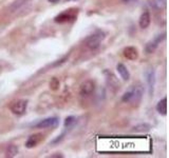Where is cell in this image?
Instances as JSON below:
<instances>
[{
    "label": "cell",
    "instance_id": "obj_17",
    "mask_svg": "<svg viewBox=\"0 0 169 158\" xmlns=\"http://www.w3.org/2000/svg\"><path fill=\"white\" fill-rule=\"evenodd\" d=\"M50 86H52V89H53V90H56V89H57V86H59V81H58L56 78H53L51 80V82H50Z\"/></svg>",
    "mask_w": 169,
    "mask_h": 158
},
{
    "label": "cell",
    "instance_id": "obj_18",
    "mask_svg": "<svg viewBox=\"0 0 169 158\" xmlns=\"http://www.w3.org/2000/svg\"><path fill=\"white\" fill-rule=\"evenodd\" d=\"M59 0H49V2H52V3H56V2H58Z\"/></svg>",
    "mask_w": 169,
    "mask_h": 158
},
{
    "label": "cell",
    "instance_id": "obj_19",
    "mask_svg": "<svg viewBox=\"0 0 169 158\" xmlns=\"http://www.w3.org/2000/svg\"><path fill=\"white\" fill-rule=\"evenodd\" d=\"M66 1H76V0H66Z\"/></svg>",
    "mask_w": 169,
    "mask_h": 158
},
{
    "label": "cell",
    "instance_id": "obj_12",
    "mask_svg": "<svg viewBox=\"0 0 169 158\" xmlns=\"http://www.w3.org/2000/svg\"><path fill=\"white\" fill-rule=\"evenodd\" d=\"M73 18H74V15H72L71 13L63 12L55 17V22H57V23H63V22H68V21H70Z\"/></svg>",
    "mask_w": 169,
    "mask_h": 158
},
{
    "label": "cell",
    "instance_id": "obj_2",
    "mask_svg": "<svg viewBox=\"0 0 169 158\" xmlns=\"http://www.w3.org/2000/svg\"><path fill=\"white\" fill-rule=\"evenodd\" d=\"M105 38V34L103 32H97L90 35L89 37L86 38L85 42H86V45L91 50H96L98 47L100 45V42L104 40Z\"/></svg>",
    "mask_w": 169,
    "mask_h": 158
},
{
    "label": "cell",
    "instance_id": "obj_7",
    "mask_svg": "<svg viewBox=\"0 0 169 158\" xmlns=\"http://www.w3.org/2000/svg\"><path fill=\"white\" fill-rule=\"evenodd\" d=\"M125 58L129 59V60H137L139 58V52L134 47H127L124 49L123 52Z\"/></svg>",
    "mask_w": 169,
    "mask_h": 158
},
{
    "label": "cell",
    "instance_id": "obj_4",
    "mask_svg": "<svg viewBox=\"0 0 169 158\" xmlns=\"http://www.w3.org/2000/svg\"><path fill=\"white\" fill-rule=\"evenodd\" d=\"M59 126V119L57 117H50V118L44 119V120L39 121L38 123L35 124L36 128L39 129H54L57 128Z\"/></svg>",
    "mask_w": 169,
    "mask_h": 158
},
{
    "label": "cell",
    "instance_id": "obj_3",
    "mask_svg": "<svg viewBox=\"0 0 169 158\" xmlns=\"http://www.w3.org/2000/svg\"><path fill=\"white\" fill-rule=\"evenodd\" d=\"M27 108H28V101L27 100H17L15 102H13L10 105V110L12 113L17 116H21L27 112Z\"/></svg>",
    "mask_w": 169,
    "mask_h": 158
},
{
    "label": "cell",
    "instance_id": "obj_9",
    "mask_svg": "<svg viewBox=\"0 0 169 158\" xmlns=\"http://www.w3.org/2000/svg\"><path fill=\"white\" fill-rule=\"evenodd\" d=\"M41 138H42V136L40 134L32 135V136H30L29 139L27 140L26 146L28 148V149H32V148H34V146H36L38 143H39V141L41 140Z\"/></svg>",
    "mask_w": 169,
    "mask_h": 158
},
{
    "label": "cell",
    "instance_id": "obj_8",
    "mask_svg": "<svg viewBox=\"0 0 169 158\" xmlns=\"http://www.w3.org/2000/svg\"><path fill=\"white\" fill-rule=\"evenodd\" d=\"M164 38H165V34H163L162 37H161V35H159V36H156V37H155V39L153 40V41L148 42V43H147V45H146V52H147V53H148V54L153 53V52L155 51V49L158 48L159 43H160V42L162 41Z\"/></svg>",
    "mask_w": 169,
    "mask_h": 158
},
{
    "label": "cell",
    "instance_id": "obj_16",
    "mask_svg": "<svg viewBox=\"0 0 169 158\" xmlns=\"http://www.w3.org/2000/svg\"><path fill=\"white\" fill-rule=\"evenodd\" d=\"M75 122H76V118L74 116H69L65 120V127L66 128H71V127L74 126Z\"/></svg>",
    "mask_w": 169,
    "mask_h": 158
},
{
    "label": "cell",
    "instance_id": "obj_11",
    "mask_svg": "<svg viewBox=\"0 0 169 158\" xmlns=\"http://www.w3.org/2000/svg\"><path fill=\"white\" fill-rule=\"evenodd\" d=\"M150 21H151V18H150L149 13L145 12L141 15V17H139V24L142 29H147L149 26V24H150Z\"/></svg>",
    "mask_w": 169,
    "mask_h": 158
},
{
    "label": "cell",
    "instance_id": "obj_15",
    "mask_svg": "<svg viewBox=\"0 0 169 158\" xmlns=\"http://www.w3.org/2000/svg\"><path fill=\"white\" fill-rule=\"evenodd\" d=\"M17 153H18V148L16 146H10L7 148V156H9V157H14V156H16Z\"/></svg>",
    "mask_w": 169,
    "mask_h": 158
},
{
    "label": "cell",
    "instance_id": "obj_5",
    "mask_svg": "<svg viewBox=\"0 0 169 158\" xmlns=\"http://www.w3.org/2000/svg\"><path fill=\"white\" fill-rule=\"evenodd\" d=\"M145 77H146V81H147V84H148L149 94L152 95L153 91H154V86H155V72L152 67L148 69V70L145 72Z\"/></svg>",
    "mask_w": 169,
    "mask_h": 158
},
{
    "label": "cell",
    "instance_id": "obj_13",
    "mask_svg": "<svg viewBox=\"0 0 169 158\" xmlns=\"http://www.w3.org/2000/svg\"><path fill=\"white\" fill-rule=\"evenodd\" d=\"M149 5L154 10H164L166 7L167 0H148Z\"/></svg>",
    "mask_w": 169,
    "mask_h": 158
},
{
    "label": "cell",
    "instance_id": "obj_10",
    "mask_svg": "<svg viewBox=\"0 0 169 158\" xmlns=\"http://www.w3.org/2000/svg\"><path fill=\"white\" fill-rule=\"evenodd\" d=\"M116 70H117L118 74L120 75V77L123 78V80L127 81V80H129L130 79L129 71H128V69L123 64V63H118V64L116 65Z\"/></svg>",
    "mask_w": 169,
    "mask_h": 158
},
{
    "label": "cell",
    "instance_id": "obj_14",
    "mask_svg": "<svg viewBox=\"0 0 169 158\" xmlns=\"http://www.w3.org/2000/svg\"><path fill=\"white\" fill-rule=\"evenodd\" d=\"M156 111L160 113L161 115H167V97H164L162 100H160L156 105Z\"/></svg>",
    "mask_w": 169,
    "mask_h": 158
},
{
    "label": "cell",
    "instance_id": "obj_1",
    "mask_svg": "<svg viewBox=\"0 0 169 158\" xmlns=\"http://www.w3.org/2000/svg\"><path fill=\"white\" fill-rule=\"evenodd\" d=\"M143 88L139 86H134L130 88L127 92L123 95L122 100L124 102H130V103H137L141 101L143 97Z\"/></svg>",
    "mask_w": 169,
    "mask_h": 158
},
{
    "label": "cell",
    "instance_id": "obj_6",
    "mask_svg": "<svg viewBox=\"0 0 169 158\" xmlns=\"http://www.w3.org/2000/svg\"><path fill=\"white\" fill-rule=\"evenodd\" d=\"M95 90V84L92 80H87L83 83H81L80 90H79V94L81 96H89L94 92Z\"/></svg>",
    "mask_w": 169,
    "mask_h": 158
}]
</instances>
